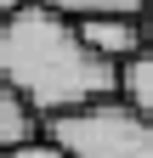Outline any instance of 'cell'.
<instances>
[{
    "instance_id": "cell-1",
    "label": "cell",
    "mask_w": 153,
    "mask_h": 158,
    "mask_svg": "<svg viewBox=\"0 0 153 158\" xmlns=\"http://www.w3.org/2000/svg\"><path fill=\"white\" fill-rule=\"evenodd\" d=\"M0 79L40 118L119 96V62L97 56L74 17L40 6V0H28L23 11L0 23Z\"/></svg>"
},
{
    "instance_id": "cell-2",
    "label": "cell",
    "mask_w": 153,
    "mask_h": 158,
    "mask_svg": "<svg viewBox=\"0 0 153 158\" xmlns=\"http://www.w3.org/2000/svg\"><path fill=\"white\" fill-rule=\"evenodd\" d=\"M46 135L63 141L68 158H153V118L125 96L46 118Z\"/></svg>"
},
{
    "instance_id": "cell-3",
    "label": "cell",
    "mask_w": 153,
    "mask_h": 158,
    "mask_svg": "<svg viewBox=\"0 0 153 158\" xmlns=\"http://www.w3.org/2000/svg\"><path fill=\"white\" fill-rule=\"evenodd\" d=\"M80 34L91 40V51L97 56H108V62H130L142 45H147V28H142V17H85L80 23Z\"/></svg>"
},
{
    "instance_id": "cell-4",
    "label": "cell",
    "mask_w": 153,
    "mask_h": 158,
    "mask_svg": "<svg viewBox=\"0 0 153 158\" xmlns=\"http://www.w3.org/2000/svg\"><path fill=\"white\" fill-rule=\"evenodd\" d=\"M34 135H46V118L0 79V147H23V141H34Z\"/></svg>"
},
{
    "instance_id": "cell-5",
    "label": "cell",
    "mask_w": 153,
    "mask_h": 158,
    "mask_svg": "<svg viewBox=\"0 0 153 158\" xmlns=\"http://www.w3.org/2000/svg\"><path fill=\"white\" fill-rule=\"evenodd\" d=\"M119 96L153 118V45H142V51L119 68Z\"/></svg>"
},
{
    "instance_id": "cell-6",
    "label": "cell",
    "mask_w": 153,
    "mask_h": 158,
    "mask_svg": "<svg viewBox=\"0 0 153 158\" xmlns=\"http://www.w3.org/2000/svg\"><path fill=\"white\" fill-rule=\"evenodd\" d=\"M40 6L74 17V23H85V17H142L147 0H40Z\"/></svg>"
},
{
    "instance_id": "cell-7",
    "label": "cell",
    "mask_w": 153,
    "mask_h": 158,
    "mask_svg": "<svg viewBox=\"0 0 153 158\" xmlns=\"http://www.w3.org/2000/svg\"><path fill=\"white\" fill-rule=\"evenodd\" d=\"M6 158H68V147H63V141H51V135H34V141L11 147Z\"/></svg>"
},
{
    "instance_id": "cell-8",
    "label": "cell",
    "mask_w": 153,
    "mask_h": 158,
    "mask_svg": "<svg viewBox=\"0 0 153 158\" xmlns=\"http://www.w3.org/2000/svg\"><path fill=\"white\" fill-rule=\"evenodd\" d=\"M23 6H28V0H0V23H6L11 11H23Z\"/></svg>"
},
{
    "instance_id": "cell-9",
    "label": "cell",
    "mask_w": 153,
    "mask_h": 158,
    "mask_svg": "<svg viewBox=\"0 0 153 158\" xmlns=\"http://www.w3.org/2000/svg\"><path fill=\"white\" fill-rule=\"evenodd\" d=\"M142 28H147V45H153V0H147V11H142Z\"/></svg>"
},
{
    "instance_id": "cell-10",
    "label": "cell",
    "mask_w": 153,
    "mask_h": 158,
    "mask_svg": "<svg viewBox=\"0 0 153 158\" xmlns=\"http://www.w3.org/2000/svg\"><path fill=\"white\" fill-rule=\"evenodd\" d=\"M6 152H11V147H0V158H6Z\"/></svg>"
}]
</instances>
